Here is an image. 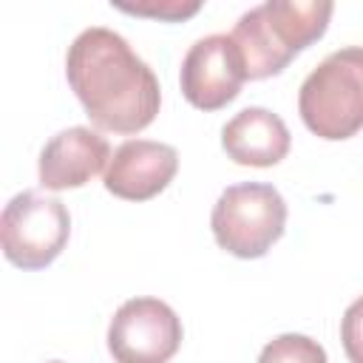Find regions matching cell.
Returning <instances> with one entry per match:
<instances>
[{"label":"cell","instance_id":"7c38bea8","mask_svg":"<svg viewBox=\"0 0 363 363\" xmlns=\"http://www.w3.org/2000/svg\"><path fill=\"white\" fill-rule=\"evenodd\" d=\"M340 340H343V352L349 363H363V295L343 312Z\"/></svg>","mask_w":363,"mask_h":363},{"label":"cell","instance_id":"6da1fadb","mask_svg":"<svg viewBox=\"0 0 363 363\" xmlns=\"http://www.w3.org/2000/svg\"><path fill=\"white\" fill-rule=\"evenodd\" d=\"M65 77L99 130L139 133L159 113L162 88L153 68L111 28L91 26L68 45Z\"/></svg>","mask_w":363,"mask_h":363},{"label":"cell","instance_id":"30bf717a","mask_svg":"<svg viewBox=\"0 0 363 363\" xmlns=\"http://www.w3.org/2000/svg\"><path fill=\"white\" fill-rule=\"evenodd\" d=\"M289 128L267 108H244L221 128V147L235 164L272 167L289 153Z\"/></svg>","mask_w":363,"mask_h":363},{"label":"cell","instance_id":"8fae6325","mask_svg":"<svg viewBox=\"0 0 363 363\" xmlns=\"http://www.w3.org/2000/svg\"><path fill=\"white\" fill-rule=\"evenodd\" d=\"M258 363H326V352L318 340L289 332L269 340L261 349Z\"/></svg>","mask_w":363,"mask_h":363},{"label":"cell","instance_id":"52a82bcc","mask_svg":"<svg viewBox=\"0 0 363 363\" xmlns=\"http://www.w3.org/2000/svg\"><path fill=\"white\" fill-rule=\"evenodd\" d=\"M247 79L244 54L230 34H210L196 40L179 71L184 99L199 111H218L241 94Z\"/></svg>","mask_w":363,"mask_h":363},{"label":"cell","instance_id":"ba28073f","mask_svg":"<svg viewBox=\"0 0 363 363\" xmlns=\"http://www.w3.org/2000/svg\"><path fill=\"white\" fill-rule=\"evenodd\" d=\"M179 170L176 147L150 139L122 142L105 170V190L125 201H147L159 196Z\"/></svg>","mask_w":363,"mask_h":363},{"label":"cell","instance_id":"7a4b0ae2","mask_svg":"<svg viewBox=\"0 0 363 363\" xmlns=\"http://www.w3.org/2000/svg\"><path fill=\"white\" fill-rule=\"evenodd\" d=\"M335 6L329 0H267L244 11L233 28V40L244 54L247 79L281 74L289 60L323 37Z\"/></svg>","mask_w":363,"mask_h":363},{"label":"cell","instance_id":"3957f363","mask_svg":"<svg viewBox=\"0 0 363 363\" xmlns=\"http://www.w3.org/2000/svg\"><path fill=\"white\" fill-rule=\"evenodd\" d=\"M298 113L303 125L329 142L363 128V45L332 51L301 85Z\"/></svg>","mask_w":363,"mask_h":363},{"label":"cell","instance_id":"277c9868","mask_svg":"<svg viewBox=\"0 0 363 363\" xmlns=\"http://www.w3.org/2000/svg\"><path fill=\"white\" fill-rule=\"evenodd\" d=\"M286 201L272 184L244 182L227 187L210 216L216 244L235 258H261L284 235Z\"/></svg>","mask_w":363,"mask_h":363},{"label":"cell","instance_id":"9c48e42d","mask_svg":"<svg viewBox=\"0 0 363 363\" xmlns=\"http://www.w3.org/2000/svg\"><path fill=\"white\" fill-rule=\"evenodd\" d=\"M111 145L91 128L74 125L51 136L40 153V184L45 190H68L88 184L96 173L108 170Z\"/></svg>","mask_w":363,"mask_h":363},{"label":"cell","instance_id":"5bb4252c","mask_svg":"<svg viewBox=\"0 0 363 363\" xmlns=\"http://www.w3.org/2000/svg\"><path fill=\"white\" fill-rule=\"evenodd\" d=\"M54 363H60V360H54Z\"/></svg>","mask_w":363,"mask_h":363},{"label":"cell","instance_id":"4fadbf2b","mask_svg":"<svg viewBox=\"0 0 363 363\" xmlns=\"http://www.w3.org/2000/svg\"><path fill=\"white\" fill-rule=\"evenodd\" d=\"M116 9L128 11V14H145V17H159V20H184L190 14H196L201 9V3H136V6H125L119 3Z\"/></svg>","mask_w":363,"mask_h":363},{"label":"cell","instance_id":"8992f818","mask_svg":"<svg viewBox=\"0 0 363 363\" xmlns=\"http://www.w3.org/2000/svg\"><path fill=\"white\" fill-rule=\"evenodd\" d=\"M182 346V320L159 298L125 301L108 326L116 363H167Z\"/></svg>","mask_w":363,"mask_h":363},{"label":"cell","instance_id":"5b68a950","mask_svg":"<svg viewBox=\"0 0 363 363\" xmlns=\"http://www.w3.org/2000/svg\"><path fill=\"white\" fill-rule=\"evenodd\" d=\"M71 216L68 207L45 193H17L0 216L3 255L20 269L48 267L68 244Z\"/></svg>","mask_w":363,"mask_h":363}]
</instances>
